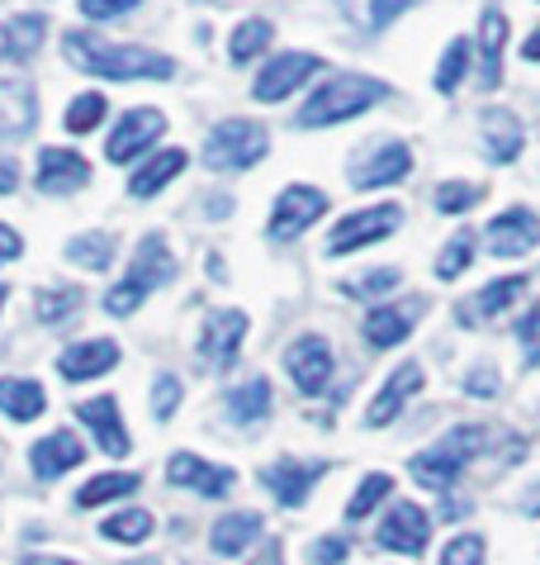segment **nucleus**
Masks as SVG:
<instances>
[{"label":"nucleus","mask_w":540,"mask_h":565,"mask_svg":"<svg viewBox=\"0 0 540 565\" xmlns=\"http://www.w3.org/2000/svg\"><path fill=\"white\" fill-rule=\"evenodd\" d=\"M484 238H488V253L494 257H527L531 247L540 243V218L531 210L512 205V210H503L494 224H488Z\"/></svg>","instance_id":"nucleus-15"},{"label":"nucleus","mask_w":540,"mask_h":565,"mask_svg":"<svg viewBox=\"0 0 540 565\" xmlns=\"http://www.w3.org/2000/svg\"><path fill=\"white\" fill-rule=\"evenodd\" d=\"M469 262H474V233H469V228H460L455 238H451L446 247H441V257H436V276H441V280H455Z\"/></svg>","instance_id":"nucleus-37"},{"label":"nucleus","mask_w":540,"mask_h":565,"mask_svg":"<svg viewBox=\"0 0 540 565\" xmlns=\"http://www.w3.org/2000/svg\"><path fill=\"white\" fill-rule=\"evenodd\" d=\"M138 0H82V14L86 20H115V14H129Z\"/></svg>","instance_id":"nucleus-48"},{"label":"nucleus","mask_w":540,"mask_h":565,"mask_svg":"<svg viewBox=\"0 0 540 565\" xmlns=\"http://www.w3.org/2000/svg\"><path fill=\"white\" fill-rule=\"evenodd\" d=\"M67 257L76 266H86V271H105L109 257H115V238L109 233H82V238L67 243Z\"/></svg>","instance_id":"nucleus-35"},{"label":"nucleus","mask_w":540,"mask_h":565,"mask_svg":"<svg viewBox=\"0 0 540 565\" xmlns=\"http://www.w3.org/2000/svg\"><path fill=\"white\" fill-rule=\"evenodd\" d=\"M43 34H47L43 14H14V20L0 24V57L6 62H29L43 49Z\"/></svg>","instance_id":"nucleus-26"},{"label":"nucleus","mask_w":540,"mask_h":565,"mask_svg":"<svg viewBox=\"0 0 540 565\" xmlns=\"http://www.w3.org/2000/svg\"><path fill=\"white\" fill-rule=\"evenodd\" d=\"M488 443H494V428H484V423L451 428L436 447H426L422 457H412L408 470H412V480H418V484H426V490L451 494V484L460 480V470H465L474 457H484Z\"/></svg>","instance_id":"nucleus-2"},{"label":"nucleus","mask_w":540,"mask_h":565,"mask_svg":"<svg viewBox=\"0 0 540 565\" xmlns=\"http://www.w3.org/2000/svg\"><path fill=\"white\" fill-rule=\"evenodd\" d=\"M517 295H527V276H503V280H488L484 290H474V295H465V300H460L455 319L465 323V328L494 323L503 309H512V305H517Z\"/></svg>","instance_id":"nucleus-14"},{"label":"nucleus","mask_w":540,"mask_h":565,"mask_svg":"<svg viewBox=\"0 0 540 565\" xmlns=\"http://www.w3.org/2000/svg\"><path fill=\"white\" fill-rule=\"evenodd\" d=\"M82 457H86V447L76 443L72 433H53V437H43V443H34V451H29V466H34L39 480H57V476H67V470Z\"/></svg>","instance_id":"nucleus-25"},{"label":"nucleus","mask_w":540,"mask_h":565,"mask_svg":"<svg viewBox=\"0 0 540 565\" xmlns=\"http://www.w3.org/2000/svg\"><path fill=\"white\" fill-rule=\"evenodd\" d=\"M0 409H6L14 423H29L47 409V395L39 381H20V375H6L0 381Z\"/></svg>","instance_id":"nucleus-30"},{"label":"nucleus","mask_w":540,"mask_h":565,"mask_svg":"<svg viewBox=\"0 0 540 565\" xmlns=\"http://www.w3.org/2000/svg\"><path fill=\"white\" fill-rule=\"evenodd\" d=\"M90 181V162L72 148H43L39 152V191L43 195H72Z\"/></svg>","instance_id":"nucleus-17"},{"label":"nucleus","mask_w":540,"mask_h":565,"mask_svg":"<svg viewBox=\"0 0 540 565\" xmlns=\"http://www.w3.org/2000/svg\"><path fill=\"white\" fill-rule=\"evenodd\" d=\"M171 276H176V257H171L166 238H156V233H148V238L138 243V253H133L129 276H123L119 286L105 295V313H115V319H123V313H133L142 300H148V295H156V286H166Z\"/></svg>","instance_id":"nucleus-4"},{"label":"nucleus","mask_w":540,"mask_h":565,"mask_svg":"<svg viewBox=\"0 0 540 565\" xmlns=\"http://www.w3.org/2000/svg\"><path fill=\"white\" fill-rule=\"evenodd\" d=\"M138 476H129V470H105V476H95L90 484H82V494H76V504L82 509H95V504H109V499H123L138 490Z\"/></svg>","instance_id":"nucleus-33"},{"label":"nucleus","mask_w":540,"mask_h":565,"mask_svg":"<svg viewBox=\"0 0 540 565\" xmlns=\"http://www.w3.org/2000/svg\"><path fill=\"white\" fill-rule=\"evenodd\" d=\"M76 305H82V295H76V290H47V295H39V319L57 323V319H67Z\"/></svg>","instance_id":"nucleus-45"},{"label":"nucleus","mask_w":540,"mask_h":565,"mask_svg":"<svg viewBox=\"0 0 540 565\" xmlns=\"http://www.w3.org/2000/svg\"><path fill=\"white\" fill-rule=\"evenodd\" d=\"M327 210V195L313 191V185H284L276 210H270V238L276 243H290L299 233H309V224Z\"/></svg>","instance_id":"nucleus-9"},{"label":"nucleus","mask_w":540,"mask_h":565,"mask_svg":"<svg viewBox=\"0 0 540 565\" xmlns=\"http://www.w3.org/2000/svg\"><path fill=\"white\" fill-rule=\"evenodd\" d=\"M39 105H34V86L24 76H6L0 82V138H20L34 129Z\"/></svg>","instance_id":"nucleus-23"},{"label":"nucleus","mask_w":540,"mask_h":565,"mask_svg":"<svg viewBox=\"0 0 540 565\" xmlns=\"http://www.w3.org/2000/svg\"><path fill=\"white\" fill-rule=\"evenodd\" d=\"M224 414H228V423H237V428H251V423H261L266 414H270V385L261 381H247V385H237L233 395L224 399Z\"/></svg>","instance_id":"nucleus-31"},{"label":"nucleus","mask_w":540,"mask_h":565,"mask_svg":"<svg viewBox=\"0 0 540 565\" xmlns=\"http://www.w3.org/2000/svg\"><path fill=\"white\" fill-rule=\"evenodd\" d=\"M337 6L346 10V20H352L356 29H365V34H379V29L393 24L403 10L418 6V0H337Z\"/></svg>","instance_id":"nucleus-32"},{"label":"nucleus","mask_w":540,"mask_h":565,"mask_svg":"<svg viewBox=\"0 0 540 565\" xmlns=\"http://www.w3.org/2000/svg\"><path fill=\"white\" fill-rule=\"evenodd\" d=\"M14 185H20V167H14L10 157H0V195H10Z\"/></svg>","instance_id":"nucleus-51"},{"label":"nucleus","mask_w":540,"mask_h":565,"mask_svg":"<svg viewBox=\"0 0 540 565\" xmlns=\"http://www.w3.org/2000/svg\"><path fill=\"white\" fill-rule=\"evenodd\" d=\"M317 67H323V57H313V53H280V57H270V67H261L251 96L257 100H284V96H294Z\"/></svg>","instance_id":"nucleus-13"},{"label":"nucleus","mask_w":540,"mask_h":565,"mask_svg":"<svg viewBox=\"0 0 540 565\" xmlns=\"http://www.w3.org/2000/svg\"><path fill=\"white\" fill-rule=\"evenodd\" d=\"M176 409H181V381L166 371V375H156V385H152V414L156 418H171Z\"/></svg>","instance_id":"nucleus-43"},{"label":"nucleus","mask_w":540,"mask_h":565,"mask_svg":"<svg viewBox=\"0 0 540 565\" xmlns=\"http://www.w3.org/2000/svg\"><path fill=\"white\" fill-rule=\"evenodd\" d=\"M251 565H284V556H280V542H270L266 552H261L257 561H251Z\"/></svg>","instance_id":"nucleus-53"},{"label":"nucleus","mask_w":540,"mask_h":565,"mask_svg":"<svg viewBox=\"0 0 540 565\" xmlns=\"http://www.w3.org/2000/svg\"><path fill=\"white\" fill-rule=\"evenodd\" d=\"M323 476V466H309V461H294V457H284V461H276V466H266V490L280 499L284 509H299L309 499V490H313V480Z\"/></svg>","instance_id":"nucleus-21"},{"label":"nucleus","mask_w":540,"mask_h":565,"mask_svg":"<svg viewBox=\"0 0 540 565\" xmlns=\"http://www.w3.org/2000/svg\"><path fill=\"white\" fill-rule=\"evenodd\" d=\"M399 218H403L399 205H375V210H360L352 218H342L327 238V253L342 257V253H356V247H370L379 238H389V233L399 228Z\"/></svg>","instance_id":"nucleus-8"},{"label":"nucleus","mask_w":540,"mask_h":565,"mask_svg":"<svg viewBox=\"0 0 540 565\" xmlns=\"http://www.w3.org/2000/svg\"><path fill=\"white\" fill-rule=\"evenodd\" d=\"M385 96H389L385 82H375V76H365V72H342L313 90L309 105L299 109V124H304V129H327V124L365 115V109L379 105Z\"/></svg>","instance_id":"nucleus-3"},{"label":"nucleus","mask_w":540,"mask_h":565,"mask_svg":"<svg viewBox=\"0 0 540 565\" xmlns=\"http://www.w3.org/2000/svg\"><path fill=\"white\" fill-rule=\"evenodd\" d=\"M119 361V342L109 338H90V342H76V348H67L57 356V371L67 375V381H95V375L115 371Z\"/></svg>","instance_id":"nucleus-22"},{"label":"nucleus","mask_w":540,"mask_h":565,"mask_svg":"<svg viewBox=\"0 0 540 565\" xmlns=\"http://www.w3.org/2000/svg\"><path fill=\"white\" fill-rule=\"evenodd\" d=\"M185 162L190 157L181 152V148H166V152H156L152 162H142L138 171H133V181H129V195H138V200H148V195H156L162 185L176 177V171H185Z\"/></svg>","instance_id":"nucleus-29"},{"label":"nucleus","mask_w":540,"mask_h":565,"mask_svg":"<svg viewBox=\"0 0 540 565\" xmlns=\"http://www.w3.org/2000/svg\"><path fill=\"white\" fill-rule=\"evenodd\" d=\"M465 390H474V395H494V390H498V375L488 371V366H474L469 381H465Z\"/></svg>","instance_id":"nucleus-49"},{"label":"nucleus","mask_w":540,"mask_h":565,"mask_svg":"<svg viewBox=\"0 0 540 565\" xmlns=\"http://www.w3.org/2000/svg\"><path fill=\"white\" fill-rule=\"evenodd\" d=\"M521 513H527V518H540V480L531 484L527 494H521Z\"/></svg>","instance_id":"nucleus-52"},{"label":"nucleus","mask_w":540,"mask_h":565,"mask_svg":"<svg viewBox=\"0 0 540 565\" xmlns=\"http://www.w3.org/2000/svg\"><path fill=\"white\" fill-rule=\"evenodd\" d=\"M399 280L403 276L393 271V266H379V271H365L360 280H346V295H352V300H379V295H389Z\"/></svg>","instance_id":"nucleus-40"},{"label":"nucleus","mask_w":540,"mask_h":565,"mask_svg":"<svg viewBox=\"0 0 540 565\" xmlns=\"http://www.w3.org/2000/svg\"><path fill=\"white\" fill-rule=\"evenodd\" d=\"M0 309H6V286H0Z\"/></svg>","instance_id":"nucleus-56"},{"label":"nucleus","mask_w":540,"mask_h":565,"mask_svg":"<svg viewBox=\"0 0 540 565\" xmlns=\"http://www.w3.org/2000/svg\"><path fill=\"white\" fill-rule=\"evenodd\" d=\"M426 542H432V518L418 504H393L379 523V546L385 552H403V556H422Z\"/></svg>","instance_id":"nucleus-12"},{"label":"nucleus","mask_w":540,"mask_h":565,"mask_svg":"<svg viewBox=\"0 0 540 565\" xmlns=\"http://www.w3.org/2000/svg\"><path fill=\"white\" fill-rule=\"evenodd\" d=\"M412 171V152L399 138H385V143H370L356 162H352V185L356 191H379V185H399Z\"/></svg>","instance_id":"nucleus-6"},{"label":"nucleus","mask_w":540,"mask_h":565,"mask_svg":"<svg viewBox=\"0 0 540 565\" xmlns=\"http://www.w3.org/2000/svg\"><path fill=\"white\" fill-rule=\"evenodd\" d=\"M418 313H426V300H403V305H379L365 313V342L370 348H399L412 333Z\"/></svg>","instance_id":"nucleus-18"},{"label":"nucleus","mask_w":540,"mask_h":565,"mask_svg":"<svg viewBox=\"0 0 540 565\" xmlns=\"http://www.w3.org/2000/svg\"><path fill=\"white\" fill-rule=\"evenodd\" d=\"M242 338H247V313L242 309H214L199 328V356L224 371L237 361V352H242Z\"/></svg>","instance_id":"nucleus-10"},{"label":"nucleus","mask_w":540,"mask_h":565,"mask_svg":"<svg viewBox=\"0 0 540 565\" xmlns=\"http://www.w3.org/2000/svg\"><path fill=\"white\" fill-rule=\"evenodd\" d=\"M346 556H352V542H346V537H323V542H313V565H342Z\"/></svg>","instance_id":"nucleus-47"},{"label":"nucleus","mask_w":540,"mask_h":565,"mask_svg":"<svg viewBox=\"0 0 540 565\" xmlns=\"http://www.w3.org/2000/svg\"><path fill=\"white\" fill-rule=\"evenodd\" d=\"M261 537V513H251V509H242V513H228V518H218L214 523V532H209V546L218 556H242L251 542Z\"/></svg>","instance_id":"nucleus-28"},{"label":"nucleus","mask_w":540,"mask_h":565,"mask_svg":"<svg viewBox=\"0 0 540 565\" xmlns=\"http://www.w3.org/2000/svg\"><path fill=\"white\" fill-rule=\"evenodd\" d=\"M76 414H82V423L95 433V443H100V451H109V457H129V451H133L129 428H123V418H119V399L95 395V399H86Z\"/></svg>","instance_id":"nucleus-19"},{"label":"nucleus","mask_w":540,"mask_h":565,"mask_svg":"<svg viewBox=\"0 0 540 565\" xmlns=\"http://www.w3.org/2000/svg\"><path fill=\"white\" fill-rule=\"evenodd\" d=\"M20 565H76V561H62V556H29Z\"/></svg>","instance_id":"nucleus-55"},{"label":"nucleus","mask_w":540,"mask_h":565,"mask_svg":"<svg viewBox=\"0 0 540 565\" xmlns=\"http://www.w3.org/2000/svg\"><path fill=\"white\" fill-rule=\"evenodd\" d=\"M270 148V134H266V124L257 119H224V124H214L209 138H204V167H214V171H242V167H257L261 157Z\"/></svg>","instance_id":"nucleus-5"},{"label":"nucleus","mask_w":540,"mask_h":565,"mask_svg":"<svg viewBox=\"0 0 540 565\" xmlns=\"http://www.w3.org/2000/svg\"><path fill=\"white\" fill-rule=\"evenodd\" d=\"M284 371H290V381L304 390V395H323L332 381V348L317 333H304L284 352Z\"/></svg>","instance_id":"nucleus-11"},{"label":"nucleus","mask_w":540,"mask_h":565,"mask_svg":"<svg viewBox=\"0 0 540 565\" xmlns=\"http://www.w3.org/2000/svg\"><path fill=\"white\" fill-rule=\"evenodd\" d=\"M503 49H507V14L498 6H484V20H479V86L494 90L498 76H503Z\"/></svg>","instance_id":"nucleus-24"},{"label":"nucleus","mask_w":540,"mask_h":565,"mask_svg":"<svg viewBox=\"0 0 540 565\" xmlns=\"http://www.w3.org/2000/svg\"><path fill=\"white\" fill-rule=\"evenodd\" d=\"M517 342H521V356H527V366H536V361H540V300H536V309L527 313V319L517 323Z\"/></svg>","instance_id":"nucleus-46"},{"label":"nucleus","mask_w":540,"mask_h":565,"mask_svg":"<svg viewBox=\"0 0 540 565\" xmlns=\"http://www.w3.org/2000/svg\"><path fill=\"white\" fill-rule=\"evenodd\" d=\"M62 53H67L72 67H82L90 76H105V82H166L176 72V62L166 53H152V49H119L100 34H67L62 39Z\"/></svg>","instance_id":"nucleus-1"},{"label":"nucleus","mask_w":540,"mask_h":565,"mask_svg":"<svg viewBox=\"0 0 540 565\" xmlns=\"http://www.w3.org/2000/svg\"><path fill=\"white\" fill-rule=\"evenodd\" d=\"M521 57H527V62H540V29H536L527 43H521Z\"/></svg>","instance_id":"nucleus-54"},{"label":"nucleus","mask_w":540,"mask_h":565,"mask_svg":"<svg viewBox=\"0 0 540 565\" xmlns=\"http://www.w3.org/2000/svg\"><path fill=\"white\" fill-rule=\"evenodd\" d=\"M100 537H109V542H148L152 537V513H142V509L115 513L109 523H100Z\"/></svg>","instance_id":"nucleus-36"},{"label":"nucleus","mask_w":540,"mask_h":565,"mask_svg":"<svg viewBox=\"0 0 540 565\" xmlns=\"http://www.w3.org/2000/svg\"><path fill=\"white\" fill-rule=\"evenodd\" d=\"M166 480L181 484V490H195V494H204V499H218V494H228L233 484H237V470L209 466L204 457H190V451H181V457H171Z\"/></svg>","instance_id":"nucleus-16"},{"label":"nucleus","mask_w":540,"mask_h":565,"mask_svg":"<svg viewBox=\"0 0 540 565\" xmlns=\"http://www.w3.org/2000/svg\"><path fill=\"white\" fill-rule=\"evenodd\" d=\"M465 72H469V43L455 39L446 49V57H441V67H436V90H441V96H451V90L465 82Z\"/></svg>","instance_id":"nucleus-39"},{"label":"nucleus","mask_w":540,"mask_h":565,"mask_svg":"<svg viewBox=\"0 0 540 565\" xmlns=\"http://www.w3.org/2000/svg\"><path fill=\"white\" fill-rule=\"evenodd\" d=\"M162 134H166V115H162V109H129V115H119L115 134H109L105 157H109L115 167H119V162H133V157L148 152Z\"/></svg>","instance_id":"nucleus-7"},{"label":"nucleus","mask_w":540,"mask_h":565,"mask_svg":"<svg viewBox=\"0 0 540 565\" xmlns=\"http://www.w3.org/2000/svg\"><path fill=\"white\" fill-rule=\"evenodd\" d=\"M441 565H484V537H474V532L455 537L446 552H441Z\"/></svg>","instance_id":"nucleus-44"},{"label":"nucleus","mask_w":540,"mask_h":565,"mask_svg":"<svg viewBox=\"0 0 540 565\" xmlns=\"http://www.w3.org/2000/svg\"><path fill=\"white\" fill-rule=\"evenodd\" d=\"M100 119H105V96H100V90H86V96H76L72 109H67V129L72 134H90Z\"/></svg>","instance_id":"nucleus-41"},{"label":"nucleus","mask_w":540,"mask_h":565,"mask_svg":"<svg viewBox=\"0 0 540 565\" xmlns=\"http://www.w3.org/2000/svg\"><path fill=\"white\" fill-rule=\"evenodd\" d=\"M521 143H527V134H521L512 109H488L484 115V152L494 157V162H517Z\"/></svg>","instance_id":"nucleus-27"},{"label":"nucleus","mask_w":540,"mask_h":565,"mask_svg":"<svg viewBox=\"0 0 540 565\" xmlns=\"http://www.w3.org/2000/svg\"><path fill=\"white\" fill-rule=\"evenodd\" d=\"M20 253H24V238H20V233H14V228H6V224H0V266H6V262H14Z\"/></svg>","instance_id":"nucleus-50"},{"label":"nucleus","mask_w":540,"mask_h":565,"mask_svg":"<svg viewBox=\"0 0 540 565\" xmlns=\"http://www.w3.org/2000/svg\"><path fill=\"white\" fill-rule=\"evenodd\" d=\"M418 390H422V366L418 361H403V366L385 381V390L375 395V404L365 409V423H370V428H385V423H393L403 414V404L418 395Z\"/></svg>","instance_id":"nucleus-20"},{"label":"nucleus","mask_w":540,"mask_h":565,"mask_svg":"<svg viewBox=\"0 0 540 565\" xmlns=\"http://www.w3.org/2000/svg\"><path fill=\"white\" fill-rule=\"evenodd\" d=\"M479 200H484V185H465V181H446V185H441V191H436V210L441 214H465L469 205H479Z\"/></svg>","instance_id":"nucleus-42"},{"label":"nucleus","mask_w":540,"mask_h":565,"mask_svg":"<svg viewBox=\"0 0 540 565\" xmlns=\"http://www.w3.org/2000/svg\"><path fill=\"white\" fill-rule=\"evenodd\" d=\"M389 490H393V480H389V476H379V470H370V476L360 480L356 499L346 504V518H352V523H356V518H370V513L379 509V499H385Z\"/></svg>","instance_id":"nucleus-38"},{"label":"nucleus","mask_w":540,"mask_h":565,"mask_svg":"<svg viewBox=\"0 0 540 565\" xmlns=\"http://www.w3.org/2000/svg\"><path fill=\"white\" fill-rule=\"evenodd\" d=\"M270 34H276V29H270L266 20H242L233 29V39H228V57L233 62H251L257 53L270 49Z\"/></svg>","instance_id":"nucleus-34"}]
</instances>
